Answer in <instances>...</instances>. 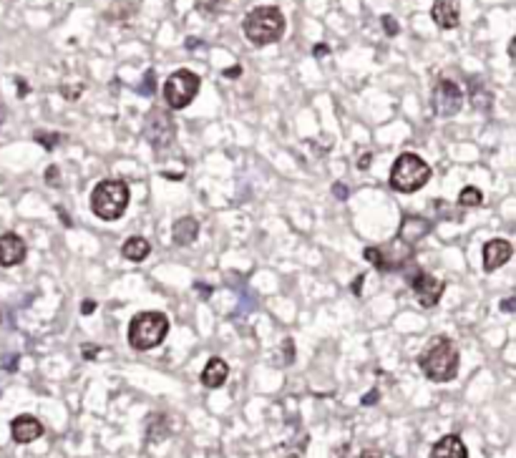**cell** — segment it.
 Instances as JSON below:
<instances>
[{"label":"cell","instance_id":"6da1fadb","mask_svg":"<svg viewBox=\"0 0 516 458\" xmlns=\"http://www.w3.org/2000/svg\"><path fill=\"white\" fill-rule=\"evenodd\" d=\"M285 28H288V20H285L283 11L275 6L252 8V11L245 15V20H242L245 38L252 43V46H257V48L277 43L285 36Z\"/></svg>","mask_w":516,"mask_h":458},{"label":"cell","instance_id":"7a4b0ae2","mask_svg":"<svg viewBox=\"0 0 516 458\" xmlns=\"http://www.w3.org/2000/svg\"><path fill=\"white\" fill-rule=\"evenodd\" d=\"M458 362H461V355H458L456 345L451 343L449 338H433L428 343V348L423 350L418 365L428 380L449 383V380H453L458 375Z\"/></svg>","mask_w":516,"mask_h":458},{"label":"cell","instance_id":"3957f363","mask_svg":"<svg viewBox=\"0 0 516 458\" xmlns=\"http://www.w3.org/2000/svg\"><path fill=\"white\" fill-rule=\"evenodd\" d=\"M129 197H131V192L121 179H103L91 192V211L103 222H114V219L124 217Z\"/></svg>","mask_w":516,"mask_h":458},{"label":"cell","instance_id":"277c9868","mask_svg":"<svg viewBox=\"0 0 516 458\" xmlns=\"http://www.w3.org/2000/svg\"><path fill=\"white\" fill-rule=\"evenodd\" d=\"M431 179V166H428L418 154H401L396 164L390 166V189H396L398 194H413L423 189Z\"/></svg>","mask_w":516,"mask_h":458},{"label":"cell","instance_id":"5b68a950","mask_svg":"<svg viewBox=\"0 0 516 458\" xmlns=\"http://www.w3.org/2000/svg\"><path fill=\"white\" fill-rule=\"evenodd\" d=\"M169 332V318L164 313H138L136 318L129 322V345L138 353L162 345Z\"/></svg>","mask_w":516,"mask_h":458},{"label":"cell","instance_id":"8992f818","mask_svg":"<svg viewBox=\"0 0 516 458\" xmlns=\"http://www.w3.org/2000/svg\"><path fill=\"white\" fill-rule=\"evenodd\" d=\"M199 86H202V79L194 71H186V68L174 71L164 84V101L172 111L186 109L197 98Z\"/></svg>","mask_w":516,"mask_h":458},{"label":"cell","instance_id":"52a82bcc","mask_svg":"<svg viewBox=\"0 0 516 458\" xmlns=\"http://www.w3.org/2000/svg\"><path fill=\"white\" fill-rule=\"evenodd\" d=\"M431 106L436 116H456L463 106V91L456 81L451 79H439L433 86L431 93Z\"/></svg>","mask_w":516,"mask_h":458},{"label":"cell","instance_id":"ba28073f","mask_svg":"<svg viewBox=\"0 0 516 458\" xmlns=\"http://www.w3.org/2000/svg\"><path fill=\"white\" fill-rule=\"evenodd\" d=\"M144 133H146V139H149V144L154 146V149L164 151L174 144L176 126H174V121H172V116L154 109L144 121Z\"/></svg>","mask_w":516,"mask_h":458},{"label":"cell","instance_id":"9c48e42d","mask_svg":"<svg viewBox=\"0 0 516 458\" xmlns=\"http://www.w3.org/2000/svg\"><path fill=\"white\" fill-rule=\"evenodd\" d=\"M408 282H411V289H413L415 300H418L423 308H436V305H439L441 295H444V287H446L441 280H436L433 275H428L426 270L415 267V270L411 272Z\"/></svg>","mask_w":516,"mask_h":458},{"label":"cell","instance_id":"30bf717a","mask_svg":"<svg viewBox=\"0 0 516 458\" xmlns=\"http://www.w3.org/2000/svg\"><path fill=\"white\" fill-rule=\"evenodd\" d=\"M431 18H433V23L444 30L458 28V23H461V8H458V0H433Z\"/></svg>","mask_w":516,"mask_h":458},{"label":"cell","instance_id":"8fae6325","mask_svg":"<svg viewBox=\"0 0 516 458\" xmlns=\"http://www.w3.org/2000/svg\"><path fill=\"white\" fill-rule=\"evenodd\" d=\"M25 254H28V247H25L23 237L13 235V232L0 237V265L3 267L20 265L25 259Z\"/></svg>","mask_w":516,"mask_h":458},{"label":"cell","instance_id":"7c38bea8","mask_svg":"<svg viewBox=\"0 0 516 458\" xmlns=\"http://www.w3.org/2000/svg\"><path fill=\"white\" fill-rule=\"evenodd\" d=\"M514 254V247H511L509 240H491L484 244V270L494 272L498 267H504L506 262Z\"/></svg>","mask_w":516,"mask_h":458},{"label":"cell","instance_id":"4fadbf2b","mask_svg":"<svg viewBox=\"0 0 516 458\" xmlns=\"http://www.w3.org/2000/svg\"><path fill=\"white\" fill-rule=\"evenodd\" d=\"M11 436L15 443H33L43 436V423L33 416H18L11 423Z\"/></svg>","mask_w":516,"mask_h":458},{"label":"cell","instance_id":"5bb4252c","mask_svg":"<svg viewBox=\"0 0 516 458\" xmlns=\"http://www.w3.org/2000/svg\"><path fill=\"white\" fill-rule=\"evenodd\" d=\"M199 235V222L194 217H181L172 227V242L176 247H189Z\"/></svg>","mask_w":516,"mask_h":458},{"label":"cell","instance_id":"9a60e30c","mask_svg":"<svg viewBox=\"0 0 516 458\" xmlns=\"http://www.w3.org/2000/svg\"><path fill=\"white\" fill-rule=\"evenodd\" d=\"M431 458H468V451L458 436H444L431 448Z\"/></svg>","mask_w":516,"mask_h":458},{"label":"cell","instance_id":"2e32d148","mask_svg":"<svg viewBox=\"0 0 516 458\" xmlns=\"http://www.w3.org/2000/svg\"><path fill=\"white\" fill-rule=\"evenodd\" d=\"M227 375H229L227 362H224L222 358H212V360L205 365V370H202V383H205L207 388H222Z\"/></svg>","mask_w":516,"mask_h":458},{"label":"cell","instance_id":"e0dca14e","mask_svg":"<svg viewBox=\"0 0 516 458\" xmlns=\"http://www.w3.org/2000/svg\"><path fill=\"white\" fill-rule=\"evenodd\" d=\"M121 254L131 262H144L146 257L151 254V244L144 240V237H129L124 242V247H121Z\"/></svg>","mask_w":516,"mask_h":458},{"label":"cell","instance_id":"ac0fdd59","mask_svg":"<svg viewBox=\"0 0 516 458\" xmlns=\"http://www.w3.org/2000/svg\"><path fill=\"white\" fill-rule=\"evenodd\" d=\"M481 202H484V194H481V189H476V187H463L461 194H458V204L461 207H471V209H474V207H479Z\"/></svg>","mask_w":516,"mask_h":458},{"label":"cell","instance_id":"d6986e66","mask_svg":"<svg viewBox=\"0 0 516 458\" xmlns=\"http://www.w3.org/2000/svg\"><path fill=\"white\" fill-rule=\"evenodd\" d=\"M471 103H474V109H481V111H486L489 109V103H491V93L484 89H471Z\"/></svg>","mask_w":516,"mask_h":458},{"label":"cell","instance_id":"ffe728a7","mask_svg":"<svg viewBox=\"0 0 516 458\" xmlns=\"http://www.w3.org/2000/svg\"><path fill=\"white\" fill-rule=\"evenodd\" d=\"M366 259H368V262H373V265L378 267V270L388 272V262H385L383 249H380V247H368L366 249Z\"/></svg>","mask_w":516,"mask_h":458},{"label":"cell","instance_id":"44dd1931","mask_svg":"<svg viewBox=\"0 0 516 458\" xmlns=\"http://www.w3.org/2000/svg\"><path fill=\"white\" fill-rule=\"evenodd\" d=\"M36 141H38V144L46 146L49 151H53L56 144L60 141V136H58V133H36Z\"/></svg>","mask_w":516,"mask_h":458},{"label":"cell","instance_id":"7402d4cb","mask_svg":"<svg viewBox=\"0 0 516 458\" xmlns=\"http://www.w3.org/2000/svg\"><path fill=\"white\" fill-rule=\"evenodd\" d=\"M219 6H222V0H197V8L202 13H207V15L219 11Z\"/></svg>","mask_w":516,"mask_h":458},{"label":"cell","instance_id":"603a6c76","mask_svg":"<svg viewBox=\"0 0 516 458\" xmlns=\"http://www.w3.org/2000/svg\"><path fill=\"white\" fill-rule=\"evenodd\" d=\"M383 25H385V33H388V36H398V23L393 18H390V15H383Z\"/></svg>","mask_w":516,"mask_h":458},{"label":"cell","instance_id":"cb8c5ba5","mask_svg":"<svg viewBox=\"0 0 516 458\" xmlns=\"http://www.w3.org/2000/svg\"><path fill=\"white\" fill-rule=\"evenodd\" d=\"M46 181H49V184H56V187H58V184H60V171H58V166H49V171H46Z\"/></svg>","mask_w":516,"mask_h":458},{"label":"cell","instance_id":"d4e9b609","mask_svg":"<svg viewBox=\"0 0 516 458\" xmlns=\"http://www.w3.org/2000/svg\"><path fill=\"white\" fill-rule=\"evenodd\" d=\"M333 194H337V199H348V187L337 181V184H333Z\"/></svg>","mask_w":516,"mask_h":458},{"label":"cell","instance_id":"484cf974","mask_svg":"<svg viewBox=\"0 0 516 458\" xmlns=\"http://www.w3.org/2000/svg\"><path fill=\"white\" fill-rule=\"evenodd\" d=\"M81 350H84V358H86V360H91V358L98 355V348H96V345H84Z\"/></svg>","mask_w":516,"mask_h":458},{"label":"cell","instance_id":"4316f807","mask_svg":"<svg viewBox=\"0 0 516 458\" xmlns=\"http://www.w3.org/2000/svg\"><path fill=\"white\" fill-rule=\"evenodd\" d=\"M81 313H84V315L96 313V302H93V300H84V305H81Z\"/></svg>","mask_w":516,"mask_h":458},{"label":"cell","instance_id":"83f0119b","mask_svg":"<svg viewBox=\"0 0 516 458\" xmlns=\"http://www.w3.org/2000/svg\"><path fill=\"white\" fill-rule=\"evenodd\" d=\"M363 280H366V277H363V275H361V277H358V280H353V284H350V292H353V295H361V292H363Z\"/></svg>","mask_w":516,"mask_h":458},{"label":"cell","instance_id":"f1b7e54d","mask_svg":"<svg viewBox=\"0 0 516 458\" xmlns=\"http://www.w3.org/2000/svg\"><path fill=\"white\" fill-rule=\"evenodd\" d=\"M312 53H315V55H328V53H330V48H328L325 43H318V46L312 48Z\"/></svg>","mask_w":516,"mask_h":458},{"label":"cell","instance_id":"f546056e","mask_svg":"<svg viewBox=\"0 0 516 458\" xmlns=\"http://www.w3.org/2000/svg\"><path fill=\"white\" fill-rule=\"evenodd\" d=\"M514 305H516V300L514 297H509V300L501 302V310H504V313H514Z\"/></svg>","mask_w":516,"mask_h":458},{"label":"cell","instance_id":"4dcf8cb0","mask_svg":"<svg viewBox=\"0 0 516 458\" xmlns=\"http://www.w3.org/2000/svg\"><path fill=\"white\" fill-rule=\"evenodd\" d=\"M240 73H242L240 66H232V68H227V71H224V76H227V79H237Z\"/></svg>","mask_w":516,"mask_h":458},{"label":"cell","instance_id":"1f68e13d","mask_svg":"<svg viewBox=\"0 0 516 458\" xmlns=\"http://www.w3.org/2000/svg\"><path fill=\"white\" fill-rule=\"evenodd\" d=\"M358 458H380V451H373V448H368V451H363Z\"/></svg>","mask_w":516,"mask_h":458},{"label":"cell","instance_id":"d6a6232c","mask_svg":"<svg viewBox=\"0 0 516 458\" xmlns=\"http://www.w3.org/2000/svg\"><path fill=\"white\" fill-rule=\"evenodd\" d=\"M373 400H378V391H373V393H368L366 398H363V405H368V403H373Z\"/></svg>","mask_w":516,"mask_h":458},{"label":"cell","instance_id":"836d02e7","mask_svg":"<svg viewBox=\"0 0 516 458\" xmlns=\"http://www.w3.org/2000/svg\"><path fill=\"white\" fill-rule=\"evenodd\" d=\"M6 116H8V111H6V103H3V98H0V126L6 124Z\"/></svg>","mask_w":516,"mask_h":458},{"label":"cell","instance_id":"e575fe53","mask_svg":"<svg viewBox=\"0 0 516 458\" xmlns=\"http://www.w3.org/2000/svg\"><path fill=\"white\" fill-rule=\"evenodd\" d=\"M368 164H370V154H366V157L361 159V169H363V171L368 169Z\"/></svg>","mask_w":516,"mask_h":458},{"label":"cell","instance_id":"d590c367","mask_svg":"<svg viewBox=\"0 0 516 458\" xmlns=\"http://www.w3.org/2000/svg\"><path fill=\"white\" fill-rule=\"evenodd\" d=\"M18 86H20L18 93H20V96H25V93H28V86H25V81H18Z\"/></svg>","mask_w":516,"mask_h":458}]
</instances>
